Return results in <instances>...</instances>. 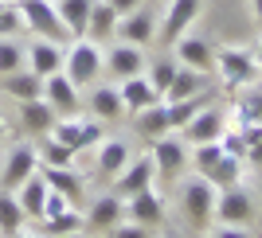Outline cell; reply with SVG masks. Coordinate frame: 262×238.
Listing matches in <instances>:
<instances>
[{
    "label": "cell",
    "mask_w": 262,
    "mask_h": 238,
    "mask_svg": "<svg viewBox=\"0 0 262 238\" xmlns=\"http://www.w3.org/2000/svg\"><path fill=\"white\" fill-rule=\"evenodd\" d=\"M118 90H121V102H125V113H141V109H149V106H157V102H164L161 90H157L153 82L145 78V70H141V75H133V78H121Z\"/></svg>",
    "instance_id": "obj_16"
},
{
    "label": "cell",
    "mask_w": 262,
    "mask_h": 238,
    "mask_svg": "<svg viewBox=\"0 0 262 238\" xmlns=\"http://www.w3.org/2000/svg\"><path fill=\"white\" fill-rule=\"evenodd\" d=\"M118 12H114V4L110 0H94V8H90V20H86V39H94L98 47H106V43H114L118 39Z\"/></svg>",
    "instance_id": "obj_17"
},
{
    "label": "cell",
    "mask_w": 262,
    "mask_h": 238,
    "mask_svg": "<svg viewBox=\"0 0 262 238\" xmlns=\"http://www.w3.org/2000/svg\"><path fill=\"white\" fill-rule=\"evenodd\" d=\"M153 164H157V176H180L188 164V149L176 133H164L161 141H153Z\"/></svg>",
    "instance_id": "obj_15"
},
{
    "label": "cell",
    "mask_w": 262,
    "mask_h": 238,
    "mask_svg": "<svg viewBox=\"0 0 262 238\" xmlns=\"http://www.w3.org/2000/svg\"><path fill=\"white\" fill-rule=\"evenodd\" d=\"M55 238H82V230H71V234H55Z\"/></svg>",
    "instance_id": "obj_48"
},
{
    "label": "cell",
    "mask_w": 262,
    "mask_h": 238,
    "mask_svg": "<svg viewBox=\"0 0 262 238\" xmlns=\"http://www.w3.org/2000/svg\"><path fill=\"white\" fill-rule=\"evenodd\" d=\"M39 227H43V238H55V234L82 230V219H78V207H67V211H59V215H43Z\"/></svg>",
    "instance_id": "obj_35"
},
{
    "label": "cell",
    "mask_w": 262,
    "mask_h": 238,
    "mask_svg": "<svg viewBox=\"0 0 262 238\" xmlns=\"http://www.w3.org/2000/svg\"><path fill=\"white\" fill-rule=\"evenodd\" d=\"M227 125L243 129L247 137H251L254 129H262V94H247V98H239V102L227 109Z\"/></svg>",
    "instance_id": "obj_22"
},
{
    "label": "cell",
    "mask_w": 262,
    "mask_h": 238,
    "mask_svg": "<svg viewBox=\"0 0 262 238\" xmlns=\"http://www.w3.org/2000/svg\"><path fill=\"white\" fill-rule=\"evenodd\" d=\"M8 4H20V0H8Z\"/></svg>",
    "instance_id": "obj_50"
},
{
    "label": "cell",
    "mask_w": 262,
    "mask_h": 238,
    "mask_svg": "<svg viewBox=\"0 0 262 238\" xmlns=\"http://www.w3.org/2000/svg\"><path fill=\"white\" fill-rule=\"evenodd\" d=\"M102 70H106L110 78H133L145 70V47H133V43H121V39H114V43H106V55H102Z\"/></svg>",
    "instance_id": "obj_7"
},
{
    "label": "cell",
    "mask_w": 262,
    "mask_h": 238,
    "mask_svg": "<svg viewBox=\"0 0 262 238\" xmlns=\"http://www.w3.org/2000/svg\"><path fill=\"white\" fill-rule=\"evenodd\" d=\"M254 4V16H258V23H262V0H251Z\"/></svg>",
    "instance_id": "obj_47"
},
{
    "label": "cell",
    "mask_w": 262,
    "mask_h": 238,
    "mask_svg": "<svg viewBox=\"0 0 262 238\" xmlns=\"http://www.w3.org/2000/svg\"><path fill=\"white\" fill-rule=\"evenodd\" d=\"M114 180H118V184H114V195H121V199H129V195L153 187V180H157L153 156H137V160H129L118 176H114Z\"/></svg>",
    "instance_id": "obj_13"
},
{
    "label": "cell",
    "mask_w": 262,
    "mask_h": 238,
    "mask_svg": "<svg viewBox=\"0 0 262 238\" xmlns=\"http://www.w3.org/2000/svg\"><path fill=\"white\" fill-rule=\"evenodd\" d=\"M137 117V133H141L145 141H161L164 133H172V125H168V109H164V102H157V106L141 109V113H133Z\"/></svg>",
    "instance_id": "obj_30"
},
{
    "label": "cell",
    "mask_w": 262,
    "mask_h": 238,
    "mask_svg": "<svg viewBox=\"0 0 262 238\" xmlns=\"http://www.w3.org/2000/svg\"><path fill=\"white\" fill-rule=\"evenodd\" d=\"M125 219L141 223V227H157V223L164 219V203H161V195H157L153 187H145V192L129 195V199H125Z\"/></svg>",
    "instance_id": "obj_19"
},
{
    "label": "cell",
    "mask_w": 262,
    "mask_h": 238,
    "mask_svg": "<svg viewBox=\"0 0 262 238\" xmlns=\"http://www.w3.org/2000/svg\"><path fill=\"white\" fill-rule=\"evenodd\" d=\"M129 160L133 156H129V145L125 141H106V137L98 141V172L102 176H118Z\"/></svg>",
    "instance_id": "obj_31"
},
{
    "label": "cell",
    "mask_w": 262,
    "mask_h": 238,
    "mask_svg": "<svg viewBox=\"0 0 262 238\" xmlns=\"http://www.w3.org/2000/svg\"><path fill=\"white\" fill-rule=\"evenodd\" d=\"M176 55L172 59H168V55H164V59H157L153 66H149V70H145V78H149V82H153L157 90H161V98H164V90H168V82H172V75H176Z\"/></svg>",
    "instance_id": "obj_37"
},
{
    "label": "cell",
    "mask_w": 262,
    "mask_h": 238,
    "mask_svg": "<svg viewBox=\"0 0 262 238\" xmlns=\"http://www.w3.org/2000/svg\"><path fill=\"white\" fill-rule=\"evenodd\" d=\"M39 176L47 180V187L63 192L71 203H82V195H86V184H82V176H78L71 164H63V168H43Z\"/></svg>",
    "instance_id": "obj_23"
},
{
    "label": "cell",
    "mask_w": 262,
    "mask_h": 238,
    "mask_svg": "<svg viewBox=\"0 0 262 238\" xmlns=\"http://www.w3.org/2000/svg\"><path fill=\"white\" fill-rule=\"evenodd\" d=\"M90 8H94V0H55V12H59V20L67 23L71 39H82L86 20H90Z\"/></svg>",
    "instance_id": "obj_27"
},
{
    "label": "cell",
    "mask_w": 262,
    "mask_h": 238,
    "mask_svg": "<svg viewBox=\"0 0 262 238\" xmlns=\"http://www.w3.org/2000/svg\"><path fill=\"white\" fill-rule=\"evenodd\" d=\"M0 90L12 98V102H32V98H43V78L35 70H12V75L0 78Z\"/></svg>",
    "instance_id": "obj_21"
},
{
    "label": "cell",
    "mask_w": 262,
    "mask_h": 238,
    "mask_svg": "<svg viewBox=\"0 0 262 238\" xmlns=\"http://www.w3.org/2000/svg\"><path fill=\"white\" fill-rule=\"evenodd\" d=\"M51 4H55V0H51Z\"/></svg>",
    "instance_id": "obj_51"
},
{
    "label": "cell",
    "mask_w": 262,
    "mask_h": 238,
    "mask_svg": "<svg viewBox=\"0 0 262 238\" xmlns=\"http://www.w3.org/2000/svg\"><path fill=\"white\" fill-rule=\"evenodd\" d=\"M219 149L227 152V156H239V160H247V133L235 129V125H227V129H223V137H219Z\"/></svg>",
    "instance_id": "obj_39"
},
{
    "label": "cell",
    "mask_w": 262,
    "mask_h": 238,
    "mask_svg": "<svg viewBox=\"0 0 262 238\" xmlns=\"http://www.w3.org/2000/svg\"><path fill=\"white\" fill-rule=\"evenodd\" d=\"M223 129H227V109L223 106H204L180 133H184L188 145H204V141H219Z\"/></svg>",
    "instance_id": "obj_11"
},
{
    "label": "cell",
    "mask_w": 262,
    "mask_h": 238,
    "mask_svg": "<svg viewBox=\"0 0 262 238\" xmlns=\"http://www.w3.org/2000/svg\"><path fill=\"white\" fill-rule=\"evenodd\" d=\"M215 199H219V187L211 184L208 176L184 184V192H180V207H184V215L192 219L196 227H208L211 219H215Z\"/></svg>",
    "instance_id": "obj_6"
},
{
    "label": "cell",
    "mask_w": 262,
    "mask_h": 238,
    "mask_svg": "<svg viewBox=\"0 0 262 238\" xmlns=\"http://www.w3.org/2000/svg\"><path fill=\"white\" fill-rule=\"evenodd\" d=\"M12 238H43V234H32V230H16Z\"/></svg>",
    "instance_id": "obj_45"
},
{
    "label": "cell",
    "mask_w": 262,
    "mask_h": 238,
    "mask_svg": "<svg viewBox=\"0 0 262 238\" xmlns=\"http://www.w3.org/2000/svg\"><path fill=\"white\" fill-rule=\"evenodd\" d=\"M125 219V199L121 195H98L90 203V215H86V227L90 230H114Z\"/></svg>",
    "instance_id": "obj_20"
},
{
    "label": "cell",
    "mask_w": 262,
    "mask_h": 238,
    "mask_svg": "<svg viewBox=\"0 0 262 238\" xmlns=\"http://www.w3.org/2000/svg\"><path fill=\"white\" fill-rule=\"evenodd\" d=\"M55 113L51 106H47V98H32V102H20V121H24V129H32V133H43L55 125Z\"/></svg>",
    "instance_id": "obj_29"
},
{
    "label": "cell",
    "mask_w": 262,
    "mask_h": 238,
    "mask_svg": "<svg viewBox=\"0 0 262 238\" xmlns=\"http://www.w3.org/2000/svg\"><path fill=\"white\" fill-rule=\"evenodd\" d=\"M106 121H98V117H82V113H75V117H55V125L47 129V137H55V141H63L67 149L75 152H82V149H94V145L106 137V129H102Z\"/></svg>",
    "instance_id": "obj_3"
},
{
    "label": "cell",
    "mask_w": 262,
    "mask_h": 238,
    "mask_svg": "<svg viewBox=\"0 0 262 238\" xmlns=\"http://www.w3.org/2000/svg\"><path fill=\"white\" fill-rule=\"evenodd\" d=\"M211 238H251V234H247V227H227V223H219V230Z\"/></svg>",
    "instance_id": "obj_43"
},
{
    "label": "cell",
    "mask_w": 262,
    "mask_h": 238,
    "mask_svg": "<svg viewBox=\"0 0 262 238\" xmlns=\"http://www.w3.org/2000/svg\"><path fill=\"white\" fill-rule=\"evenodd\" d=\"M63 59H67V43H51V39L28 43V70H35L39 78L63 70Z\"/></svg>",
    "instance_id": "obj_18"
},
{
    "label": "cell",
    "mask_w": 262,
    "mask_h": 238,
    "mask_svg": "<svg viewBox=\"0 0 262 238\" xmlns=\"http://www.w3.org/2000/svg\"><path fill=\"white\" fill-rule=\"evenodd\" d=\"M219 160H223V149H219V141H204V145H196V156H192V164H196V172H200V176H208Z\"/></svg>",
    "instance_id": "obj_38"
},
{
    "label": "cell",
    "mask_w": 262,
    "mask_h": 238,
    "mask_svg": "<svg viewBox=\"0 0 262 238\" xmlns=\"http://www.w3.org/2000/svg\"><path fill=\"white\" fill-rule=\"evenodd\" d=\"M215 219L219 223H227V227H247L254 219V199L247 187H223L215 199Z\"/></svg>",
    "instance_id": "obj_9"
},
{
    "label": "cell",
    "mask_w": 262,
    "mask_h": 238,
    "mask_svg": "<svg viewBox=\"0 0 262 238\" xmlns=\"http://www.w3.org/2000/svg\"><path fill=\"white\" fill-rule=\"evenodd\" d=\"M102 55H106V47H98L94 39H71L67 43V59H63V75L75 82L78 90L90 86L94 78L102 75Z\"/></svg>",
    "instance_id": "obj_1"
},
{
    "label": "cell",
    "mask_w": 262,
    "mask_h": 238,
    "mask_svg": "<svg viewBox=\"0 0 262 238\" xmlns=\"http://www.w3.org/2000/svg\"><path fill=\"white\" fill-rule=\"evenodd\" d=\"M24 66H28V47L20 43V35H4L0 39V78L12 70H24Z\"/></svg>",
    "instance_id": "obj_33"
},
{
    "label": "cell",
    "mask_w": 262,
    "mask_h": 238,
    "mask_svg": "<svg viewBox=\"0 0 262 238\" xmlns=\"http://www.w3.org/2000/svg\"><path fill=\"white\" fill-rule=\"evenodd\" d=\"M24 32V16L16 4H8V0H0V39L4 35H20Z\"/></svg>",
    "instance_id": "obj_40"
},
{
    "label": "cell",
    "mask_w": 262,
    "mask_h": 238,
    "mask_svg": "<svg viewBox=\"0 0 262 238\" xmlns=\"http://www.w3.org/2000/svg\"><path fill=\"white\" fill-rule=\"evenodd\" d=\"M0 137H4V121H0Z\"/></svg>",
    "instance_id": "obj_49"
},
{
    "label": "cell",
    "mask_w": 262,
    "mask_h": 238,
    "mask_svg": "<svg viewBox=\"0 0 262 238\" xmlns=\"http://www.w3.org/2000/svg\"><path fill=\"white\" fill-rule=\"evenodd\" d=\"M43 98H47V106H51L59 117H75L78 109H82L78 86L63 75V70H55V75H47V78H43Z\"/></svg>",
    "instance_id": "obj_10"
},
{
    "label": "cell",
    "mask_w": 262,
    "mask_h": 238,
    "mask_svg": "<svg viewBox=\"0 0 262 238\" xmlns=\"http://www.w3.org/2000/svg\"><path fill=\"white\" fill-rule=\"evenodd\" d=\"M247 160L262 164V129H254L251 137H247Z\"/></svg>",
    "instance_id": "obj_42"
},
{
    "label": "cell",
    "mask_w": 262,
    "mask_h": 238,
    "mask_svg": "<svg viewBox=\"0 0 262 238\" xmlns=\"http://www.w3.org/2000/svg\"><path fill=\"white\" fill-rule=\"evenodd\" d=\"M12 195H16V203L24 207V215H28V219H39V215H43V199H47V180L35 172V176H28Z\"/></svg>",
    "instance_id": "obj_26"
},
{
    "label": "cell",
    "mask_w": 262,
    "mask_h": 238,
    "mask_svg": "<svg viewBox=\"0 0 262 238\" xmlns=\"http://www.w3.org/2000/svg\"><path fill=\"white\" fill-rule=\"evenodd\" d=\"M208 90V75L204 70H192V66H176L172 82L164 90V102H176V98H192V94H204Z\"/></svg>",
    "instance_id": "obj_24"
},
{
    "label": "cell",
    "mask_w": 262,
    "mask_h": 238,
    "mask_svg": "<svg viewBox=\"0 0 262 238\" xmlns=\"http://www.w3.org/2000/svg\"><path fill=\"white\" fill-rule=\"evenodd\" d=\"M90 113L98 121H118L125 117V102H121V90L118 86H98L90 94Z\"/></svg>",
    "instance_id": "obj_28"
},
{
    "label": "cell",
    "mask_w": 262,
    "mask_h": 238,
    "mask_svg": "<svg viewBox=\"0 0 262 238\" xmlns=\"http://www.w3.org/2000/svg\"><path fill=\"white\" fill-rule=\"evenodd\" d=\"M200 12H204V0H168L164 16H157V43L172 47L180 35L192 32V23L200 20Z\"/></svg>",
    "instance_id": "obj_4"
},
{
    "label": "cell",
    "mask_w": 262,
    "mask_h": 238,
    "mask_svg": "<svg viewBox=\"0 0 262 238\" xmlns=\"http://www.w3.org/2000/svg\"><path fill=\"white\" fill-rule=\"evenodd\" d=\"M118 39L133 47H149L157 43V16L149 8H133L118 20Z\"/></svg>",
    "instance_id": "obj_12"
},
{
    "label": "cell",
    "mask_w": 262,
    "mask_h": 238,
    "mask_svg": "<svg viewBox=\"0 0 262 238\" xmlns=\"http://www.w3.org/2000/svg\"><path fill=\"white\" fill-rule=\"evenodd\" d=\"M114 4V12L118 16H125V12H133V8H141V0H110Z\"/></svg>",
    "instance_id": "obj_44"
},
{
    "label": "cell",
    "mask_w": 262,
    "mask_h": 238,
    "mask_svg": "<svg viewBox=\"0 0 262 238\" xmlns=\"http://www.w3.org/2000/svg\"><path fill=\"white\" fill-rule=\"evenodd\" d=\"M110 238H153V227H141V223H125V219H121L118 227L110 230Z\"/></svg>",
    "instance_id": "obj_41"
},
{
    "label": "cell",
    "mask_w": 262,
    "mask_h": 238,
    "mask_svg": "<svg viewBox=\"0 0 262 238\" xmlns=\"http://www.w3.org/2000/svg\"><path fill=\"white\" fill-rule=\"evenodd\" d=\"M24 16V32H32L35 39H51V43H71V32L67 23L59 20L51 0H20L16 4Z\"/></svg>",
    "instance_id": "obj_2"
},
{
    "label": "cell",
    "mask_w": 262,
    "mask_h": 238,
    "mask_svg": "<svg viewBox=\"0 0 262 238\" xmlns=\"http://www.w3.org/2000/svg\"><path fill=\"white\" fill-rule=\"evenodd\" d=\"M204 106H211V90H204V94H192V98H176V102H164V109H168V125H172V133H180L188 125V121L196 117Z\"/></svg>",
    "instance_id": "obj_25"
},
{
    "label": "cell",
    "mask_w": 262,
    "mask_h": 238,
    "mask_svg": "<svg viewBox=\"0 0 262 238\" xmlns=\"http://www.w3.org/2000/svg\"><path fill=\"white\" fill-rule=\"evenodd\" d=\"M35 168H39V152L32 149V145H12L8 156H4V168H0V187L4 192H16V187L28 180V176H35Z\"/></svg>",
    "instance_id": "obj_8"
},
{
    "label": "cell",
    "mask_w": 262,
    "mask_h": 238,
    "mask_svg": "<svg viewBox=\"0 0 262 238\" xmlns=\"http://www.w3.org/2000/svg\"><path fill=\"white\" fill-rule=\"evenodd\" d=\"M208 180L219 187V192H223V187H239V184H243V160H239V156H227V152H223V160H219L215 168L208 172Z\"/></svg>",
    "instance_id": "obj_34"
},
{
    "label": "cell",
    "mask_w": 262,
    "mask_h": 238,
    "mask_svg": "<svg viewBox=\"0 0 262 238\" xmlns=\"http://www.w3.org/2000/svg\"><path fill=\"white\" fill-rule=\"evenodd\" d=\"M28 227V215H24V207L16 203V195L4 192L0 187V238H12L16 230Z\"/></svg>",
    "instance_id": "obj_32"
},
{
    "label": "cell",
    "mask_w": 262,
    "mask_h": 238,
    "mask_svg": "<svg viewBox=\"0 0 262 238\" xmlns=\"http://www.w3.org/2000/svg\"><path fill=\"white\" fill-rule=\"evenodd\" d=\"M254 63H258V70H262V39H258V47H254Z\"/></svg>",
    "instance_id": "obj_46"
},
{
    "label": "cell",
    "mask_w": 262,
    "mask_h": 238,
    "mask_svg": "<svg viewBox=\"0 0 262 238\" xmlns=\"http://www.w3.org/2000/svg\"><path fill=\"white\" fill-rule=\"evenodd\" d=\"M211 70L219 75V82L227 90H239L258 75V63H254V51H247V47H215V66Z\"/></svg>",
    "instance_id": "obj_5"
},
{
    "label": "cell",
    "mask_w": 262,
    "mask_h": 238,
    "mask_svg": "<svg viewBox=\"0 0 262 238\" xmlns=\"http://www.w3.org/2000/svg\"><path fill=\"white\" fill-rule=\"evenodd\" d=\"M168 51L176 55V63H180V66H192V70H204V75H208L211 66H215V47H211L208 39L192 35V32L180 35V39H176Z\"/></svg>",
    "instance_id": "obj_14"
},
{
    "label": "cell",
    "mask_w": 262,
    "mask_h": 238,
    "mask_svg": "<svg viewBox=\"0 0 262 238\" xmlns=\"http://www.w3.org/2000/svg\"><path fill=\"white\" fill-rule=\"evenodd\" d=\"M35 152H39V164H43V168H63V164L75 160V152L67 149L63 141H55V137H47L43 149H35Z\"/></svg>",
    "instance_id": "obj_36"
}]
</instances>
